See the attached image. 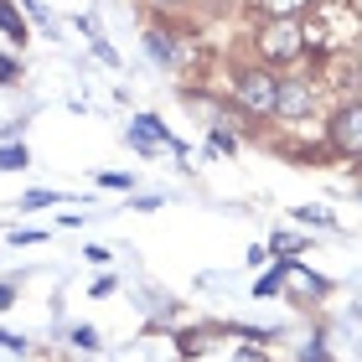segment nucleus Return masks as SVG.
<instances>
[{"label": "nucleus", "instance_id": "ddd939ff", "mask_svg": "<svg viewBox=\"0 0 362 362\" xmlns=\"http://www.w3.org/2000/svg\"><path fill=\"white\" fill-rule=\"evenodd\" d=\"M264 6H269V11H279V16H290L295 6H300V0H264Z\"/></svg>", "mask_w": 362, "mask_h": 362}, {"label": "nucleus", "instance_id": "4468645a", "mask_svg": "<svg viewBox=\"0 0 362 362\" xmlns=\"http://www.w3.org/2000/svg\"><path fill=\"white\" fill-rule=\"evenodd\" d=\"M11 295H16L11 285H0V305H11Z\"/></svg>", "mask_w": 362, "mask_h": 362}, {"label": "nucleus", "instance_id": "1a4fd4ad", "mask_svg": "<svg viewBox=\"0 0 362 362\" xmlns=\"http://www.w3.org/2000/svg\"><path fill=\"white\" fill-rule=\"evenodd\" d=\"M57 202V192H26L21 197V207H52Z\"/></svg>", "mask_w": 362, "mask_h": 362}, {"label": "nucleus", "instance_id": "7ed1b4c3", "mask_svg": "<svg viewBox=\"0 0 362 362\" xmlns=\"http://www.w3.org/2000/svg\"><path fill=\"white\" fill-rule=\"evenodd\" d=\"M332 140L341 145V151H362V104L341 109L337 119H332Z\"/></svg>", "mask_w": 362, "mask_h": 362}, {"label": "nucleus", "instance_id": "20e7f679", "mask_svg": "<svg viewBox=\"0 0 362 362\" xmlns=\"http://www.w3.org/2000/svg\"><path fill=\"white\" fill-rule=\"evenodd\" d=\"M274 109H285V114L300 119V114L310 109V88L305 83H274Z\"/></svg>", "mask_w": 362, "mask_h": 362}, {"label": "nucleus", "instance_id": "0eeeda50", "mask_svg": "<svg viewBox=\"0 0 362 362\" xmlns=\"http://www.w3.org/2000/svg\"><path fill=\"white\" fill-rule=\"evenodd\" d=\"M0 26H6V31H11V37H16V42H21V37H26V26H21V16H16V11L6 6V0H0Z\"/></svg>", "mask_w": 362, "mask_h": 362}, {"label": "nucleus", "instance_id": "9b49d317", "mask_svg": "<svg viewBox=\"0 0 362 362\" xmlns=\"http://www.w3.org/2000/svg\"><path fill=\"white\" fill-rule=\"evenodd\" d=\"M16 78H21V68H16L11 57H0V83H16Z\"/></svg>", "mask_w": 362, "mask_h": 362}, {"label": "nucleus", "instance_id": "f03ea898", "mask_svg": "<svg viewBox=\"0 0 362 362\" xmlns=\"http://www.w3.org/2000/svg\"><path fill=\"white\" fill-rule=\"evenodd\" d=\"M259 47H264V57H295L300 52V26L295 21H274L264 37H259Z\"/></svg>", "mask_w": 362, "mask_h": 362}, {"label": "nucleus", "instance_id": "423d86ee", "mask_svg": "<svg viewBox=\"0 0 362 362\" xmlns=\"http://www.w3.org/2000/svg\"><path fill=\"white\" fill-rule=\"evenodd\" d=\"M145 47H151V57H156V62H171V42L160 37V31H145Z\"/></svg>", "mask_w": 362, "mask_h": 362}, {"label": "nucleus", "instance_id": "f257e3e1", "mask_svg": "<svg viewBox=\"0 0 362 362\" xmlns=\"http://www.w3.org/2000/svg\"><path fill=\"white\" fill-rule=\"evenodd\" d=\"M238 98L254 114H274V78L269 73H238Z\"/></svg>", "mask_w": 362, "mask_h": 362}, {"label": "nucleus", "instance_id": "39448f33", "mask_svg": "<svg viewBox=\"0 0 362 362\" xmlns=\"http://www.w3.org/2000/svg\"><path fill=\"white\" fill-rule=\"evenodd\" d=\"M129 140H135V145H171V151H181V140H171L166 135V124H160V119H151V114H140V119H135V129H129Z\"/></svg>", "mask_w": 362, "mask_h": 362}, {"label": "nucleus", "instance_id": "f8f14e48", "mask_svg": "<svg viewBox=\"0 0 362 362\" xmlns=\"http://www.w3.org/2000/svg\"><path fill=\"white\" fill-rule=\"evenodd\" d=\"M26 11H31V16H37V21H42V26H52V11H47V6H37V0H26Z\"/></svg>", "mask_w": 362, "mask_h": 362}, {"label": "nucleus", "instance_id": "9d476101", "mask_svg": "<svg viewBox=\"0 0 362 362\" xmlns=\"http://www.w3.org/2000/svg\"><path fill=\"white\" fill-rule=\"evenodd\" d=\"M300 243H305V238H295V233H279V238H274V254H295Z\"/></svg>", "mask_w": 362, "mask_h": 362}, {"label": "nucleus", "instance_id": "6e6552de", "mask_svg": "<svg viewBox=\"0 0 362 362\" xmlns=\"http://www.w3.org/2000/svg\"><path fill=\"white\" fill-rule=\"evenodd\" d=\"M26 166V151L21 145H6V151H0V171H21Z\"/></svg>", "mask_w": 362, "mask_h": 362}]
</instances>
